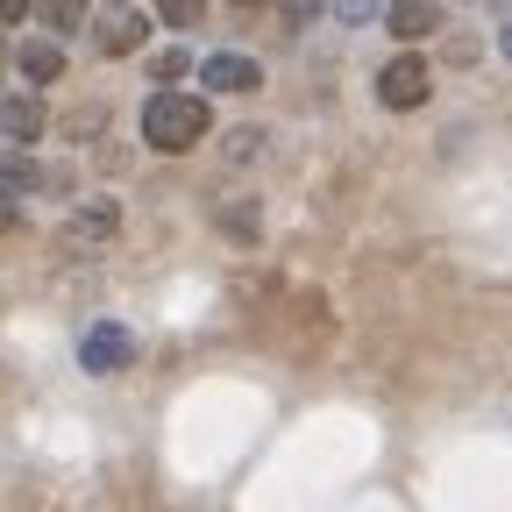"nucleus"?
Listing matches in <instances>:
<instances>
[{
    "instance_id": "17",
    "label": "nucleus",
    "mask_w": 512,
    "mask_h": 512,
    "mask_svg": "<svg viewBox=\"0 0 512 512\" xmlns=\"http://www.w3.org/2000/svg\"><path fill=\"white\" fill-rule=\"evenodd\" d=\"M228 8H271V0H228Z\"/></svg>"
},
{
    "instance_id": "8",
    "label": "nucleus",
    "mask_w": 512,
    "mask_h": 512,
    "mask_svg": "<svg viewBox=\"0 0 512 512\" xmlns=\"http://www.w3.org/2000/svg\"><path fill=\"white\" fill-rule=\"evenodd\" d=\"M15 64H22V79H29V86H50V79H64V43L29 36V43L15 50Z\"/></svg>"
},
{
    "instance_id": "1",
    "label": "nucleus",
    "mask_w": 512,
    "mask_h": 512,
    "mask_svg": "<svg viewBox=\"0 0 512 512\" xmlns=\"http://www.w3.org/2000/svg\"><path fill=\"white\" fill-rule=\"evenodd\" d=\"M207 100L200 93H150V107H143V143L150 150H164V157H185L192 143L207 136Z\"/></svg>"
},
{
    "instance_id": "11",
    "label": "nucleus",
    "mask_w": 512,
    "mask_h": 512,
    "mask_svg": "<svg viewBox=\"0 0 512 512\" xmlns=\"http://www.w3.org/2000/svg\"><path fill=\"white\" fill-rule=\"evenodd\" d=\"M185 72H192V57H185L178 43L150 57V79H157V93H178V79H185Z\"/></svg>"
},
{
    "instance_id": "14",
    "label": "nucleus",
    "mask_w": 512,
    "mask_h": 512,
    "mask_svg": "<svg viewBox=\"0 0 512 512\" xmlns=\"http://www.w3.org/2000/svg\"><path fill=\"white\" fill-rule=\"evenodd\" d=\"M335 15H342V29H356V22L377 15V0H335Z\"/></svg>"
},
{
    "instance_id": "7",
    "label": "nucleus",
    "mask_w": 512,
    "mask_h": 512,
    "mask_svg": "<svg viewBox=\"0 0 512 512\" xmlns=\"http://www.w3.org/2000/svg\"><path fill=\"white\" fill-rule=\"evenodd\" d=\"M64 235H72L79 249H100V242H114V235H121V207H114V200H86V207L72 214V228H64Z\"/></svg>"
},
{
    "instance_id": "13",
    "label": "nucleus",
    "mask_w": 512,
    "mask_h": 512,
    "mask_svg": "<svg viewBox=\"0 0 512 512\" xmlns=\"http://www.w3.org/2000/svg\"><path fill=\"white\" fill-rule=\"evenodd\" d=\"M320 22V0H285V29H313Z\"/></svg>"
},
{
    "instance_id": "9",
    "label": "nucleus",
    "mask_w": 512,
    "mask_h": 512,
    "mask_svg": "<svg viewBox=\"0 0 512 512\" xmlns=\"http://www.w3.org/2000/svg\"><path fill=\"white\" fill-rule=\"evenodd\" d=\"M143 36H150V22H143L136 8H121V15H107V22H100V50H107V57L143 50Z\"/></svg>"
},
{
    "instance_id": "3",
    "label": "nucleus",
    "mask_w": 512,
    "mask_h": 512,
    "mask_svg": "<svg viewBox=\"0 0 512 512\" xmlns=\"http://www.w3.org/2000/svg\"><path fill=\"white\" fill-rule=\"evenodd\" d=\"M192 72L207 79V93H256V86H264V64H256V57H242V50L192 57Z\"/></svg>"
},
{
    "instance_id": "16",
    "label": "nucleus",
    "mask_w": 512,
    "mask_h": 512,
    "mask_svg": "<svg viewBox=\"0 0 512 512\" xmlns=\"http://www.w3.org/2000/svg\"><path fill=\"white\" fill-rule=\"evenodd\" d=\"M498 50H505V57H512V22H505V29H498Z\"/></svg>"
},
{
    "instance_id": "12",
    "label": "nucleus",
    "mask_w": 512,
    "mask_h": 512,
    "mask_svg": "<svg viewBox=\"0 0 512 512\" xmlns=\"http://www.w3.org/2000/svg\"><path fill=\"white\" fill-rule=\"evenodd\" d=\"M157 15H164L171 29H192V22L207 15V0H157Z\"/></svg>"
},
{
    "instance_id": "15",
    "label": "nucleus",
    "mask_w": 512,
    "mask_h": 512,
    "mask_svg": "<svg viewBox=\"0 0 512 512\" xmlns=\"http://www.w3.org/2000/svg\"><path fill=\"white\" fill-rule=\"evenodd\" d=\"M29 8H36V0H0V22H22Z\"/></svg>"
},
{
    "instance_id": "5",
    "label": "nucleus",
    "mask_w": 512,
    "mask_h": 512,
    "mask_svg": "<svg viewBox=\"0 0 512 512\" xmlns=\"http://www.w3.org/2000/svg\"><path fill=\"white\" fill-rule=\"evenodd\" d=\"M43 128H50V114H43L36 93H0V136L8 143H36Z\"/></svg>"
},
{
    "instance_id": "10",
    "label": "nucleus",
    "mask_w": 512,
    "mask_h": 512,
    "mask_svg": "<svg viewBox=\"0 0 512 512\" xmlns=\"http://www.w3.org/2000/svg\"><path fill=\"white\" fill-rule=\"evenodd\" d=\"M29 15H43V29H50V43H64L79 22H86V0H36Z\"/></svg>"
},
{
    "instance_id": "2",
    "label": "nucleus",
    "mask_w": 512,
    "mask_h": 512,
    "mask_svg": "<svg viewBox=\"0 0 512 512\" xmlns=\"http://www.w3.org/2000/svg\"><path fill=\"white\" fill-rule=\"evenodd\" d=\"M427 93H434V72H427L420 50H399V57L377 72V100L399 107V114H406V107H427Z\"/></svg>"
},
{
    "instance_id": "6",
    "label": "nucleus",
    "mask_w": 512,
    "mask_h": 512,
    "mask_svg": "<svg viewBox=\"0 0 512 512\" xmlns=\"http://www.w3.org/2000/svg\"><path fill=\"white\" fill-rule=\"evenodd\" d=\"M384 29H392L399 43L434 36V29H441V0H392V8H384Z\"/></svg>"
},
{
    "instance_id": "18",
    "label": "nucleus",
    "mask_w": 512,
    "mask_h": 512,
    "mask_svg": "<svg viewBox=\"0 0 512 512\" xmlns=\"http://www.w3.org/2000/svg\"><path fill=\"white\" fill-rule=\"evenodd\" d=\"M114 8H121V0H114Z\"/></svg>"
},
{
    "instance_id": "4",
    "label": "nucleus",
    "mask_w": 512,
    "mask_h": 512,
    "mask_svg": "<svg viewBox=\"0 0 512 512\" xmlns=\"http://www.w3.org/2000/svg\"><path fill=\"white\" fill-rule=\"evenodd\" d=\"M128 356H136V335L121 328V320H93L86 328V342H79V363L93 370V377H107V370H121Z\"/></svg>"
}]
</instances>
